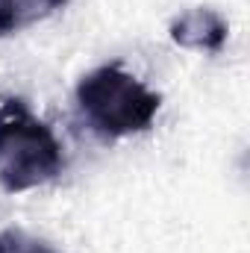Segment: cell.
I'll return each mask as SVG.
<instances>
[{
	"label": "cell",
	"instance_id": "obj_1",
	"mask_svg": "<svg viewBox=\"0 0 250 253\" xmlns=\"http://www.w3.org/2000/svg\"><path fill=\"white\" fill-rule=\"evenodd\" d=\"M65 168L62 144L21 97L0 103V186L27 191L50 183Z\"/></svg>",
	"mask_w": 250,
	"mask_h": 253
},
{
	"label": "cell",
	"instance_id": "obj_2",
	"mask_svg": "<svg viewBox=\"0 0 250 253\" xmlns=\"http://www.w3.org/2000/svg\"><path fill=\"white\" fill-rule=\"evenodd\" d=\"M77 106L103 138H124L153 124L162 97L121 65H103L77 83Z\"/></svg>",
	"mask_w": 250,
	"mask_h": 253
},
{
	"label": "cell",
	"instance_id": "obj_3",
	"mask_svg": "<svg viewBox=\"0 0 250 253\" xmlns=\"http://www.w3.org/2000/svg\"><path fill=\"white\" fill-rule=\"evenodd\" d=\"M171 42L188 47V50H203V53H221L227 44V21L215 9H188L180 18L171 21Z\"/></svg>",
	"mask_w": 250,
	"mask_h": 253
},
{
	"label": "cell",
	"instance_id": "obj_4",
	"mask_svg": "<svg viewBox=\"0 0 250 253\" xmlns=\"http://www.w3.org/2000/svg\"><path fill=\"white\" fill-rule=\"evenodd\" d=\"M68 0H0V36H12L36 21H44Z\"/></svg>",
	"mask_w": 250,
	"mask_h": 253
},
{
	"label": "cell",
	"instance_id": "obj_5",
	"mask_svg": "<svg viewBox=\"0 0 250 253\" xmlns=\"http://www.w3.org/2000/svg\"><path fill=\"white\" fill-rule=\"evenodd\" d=\"M0 253H56L44 239H36L18 227L0 230Z\"/></svg>",
	"mask_w": 250,
	"mask_h": 253
}]
</instances>
